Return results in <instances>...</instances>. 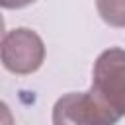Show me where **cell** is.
Segmentation results:
<instances>
[{
	"label": "cell",
	"mask_w": 125,
	"mask_h": 125,
	"mask_svg": "<svg viewBox=\"0 0 125 125\" xmlns=\"http://www.w3.org/2000/svg\"><path fill=\"white\" fill-rule=\"evenodd\" d=\"M92 92L115 113L125 115V51L111 47L94 64Z\"/></svg>",
	"instance_id": "cell-1"
},
{
	"label": "cell",
	"mask_w": 125,
	"mask_h": 125,
	"mask_svg": "<svg viewBox=\"0 0 125 125\" xmlns=\"http://www.w3.org/2000/svg\"><path fill=\"white\" fill-rule=\"evenodd\" d=\"M43 59H45V47L35 31L20 27L4 35L2 62L10 72L31 74L41 66Z\"/></svg>",
	"instance_id": "cell-2"
},
{
	"label": "cell",
	"mask_w": 125,
	"mask_h": 125,
	"mask_svg": "<svg viewBox=\"0 0 125 125\" xmlns=\"http://www.w3.org/2000/svg\"><path fill=\"white\" fill-rule=\"evenodd\" d=\"M115 115L92 90L82 94H66L55 104V123H115Z\"/></svg>",
	"instance_id": "cell-3"
},
{
	"label": "cell",
	"mask_w": 125,
	"mask_h": 125,
	"mask_svg": "<svg viewBox=\"0 0 125 125\" xmlns=\"http://www.w3.org/2000/svg\"><path fill=\"white\" fill-rule=\"evenodd\" d=\"M96 6L107 25L125 27V0H96Z\"/></svg>",
	"instance_id": "cell-4"
},
{
	"label": "cell",
	"mask_w": 125,
	"mask_h": 125,
	"mask_svg": "<svg viewBox=\"0 0 125 125\" xmlns=\"http://www.w3.org/2000/svg\"><path fill=\"white\" fill-rule=\"evenodd\" d=\"M35 0H2L4 8H23L27 4H33Z\"/></svg>",
	"instance_id": "cell-5"
}]
</instances>
